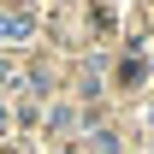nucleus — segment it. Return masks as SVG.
<instances>
[{"mask_svg":"<svg viewBox=\"0 0 154 154\" xmlns=\"http://www.w3.org/2000/svg\"><path fill=\"white\" fill-rule=\"evenodd\" d=\"M12 36H30V18L24 12H6L0 18V42H12Z\"/></svg>","mask_w":154,"mask_h":154,"instance_id":"f257e3e1","label":"nucleus"}]
</instances>
